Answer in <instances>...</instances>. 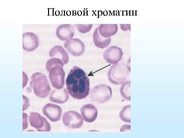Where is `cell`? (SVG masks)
<instances>
[{"label": "cell", "instance_id": "6da1fadb", "mask_svg": "<svg viewBox=\"0 0 184 138\" xmlns=\"http://www.w3.org/2000/svg\"><path fill=\"white\" fill-rule=\"evenodd\" d=\"M66 83L68 92L74 99H82L89 94V78L84 71L78 66H74L71 69Z\"/></svg>", "mask_w": 184, "mask_h": 138}, {"label": "cell", "instance_id": "7a4b0ae2", "mask_svg": "<svg viewBox=\"0 0 184 138\" xmlns=\"http://www.w3.org/2000/svg\"><path fill=\"white\" fill-rule=\"evenodd\" d=\"M30 85L35 94L40 98L46 97L51 91L50 86L47 77L39 72H36L32 74Z\"/></svg>", "mask_w": 184, "mask_h": 138}, {"label": "cell", "instance_id": "3957f363", "mask_svg": "<svg viewBox=\"0 0 184 138\" xmlns=\"http://www.w3.org/2000/svg\"><path fill=\"white\" fill-rule=\"evenodd\" d=\"M127 73L126 65L123 63H117L111 66L109 69L108 76L112 84L116 85L123 84L125 82Z\"/></svg>", "mask_w": 184, "mask_h": 138}, {"label": "cell", "instance_id": "277c9868", "mask_svg": "<svg viewBox=\"0 0 184 138\" xmlns=\"http://www.w3.org/2000/svg\"><path fill=\"white\" fill-rule=\"evenodd\" d=\"M112 96L111 88L106 84H101L96 86L91 89L90 97L92 101L101 104L109 100Z\"/></svg>", "mask_w": 184, "mask_h": 138}, {"label": "cell", "instance_id": "5b68a950", "mask_svg": "<svg viewBox=\"0 0 184 138\" xmlns=\"http://www.w3.org/2000/svg\"><path fill=\"white\" fill-rule=\"evenodd\" d=\"M63 67L60 65H56L51 67L48 71L52 86L58 89H62L64 85L65 73Z\"/></svg>", "mask_w": 184, "mask_h": 138}, {"label": "cell", "instance_id": "8992f818", "mask_svg": "<svg viewBox=\"0 0 184 138\" xmlns=\"http://www.w3.org/2000/svg\"><path fill=\"white\" fill-rule=\"evenodd\" d=\"M30 125L38 132H49L51 125L44 117L39 113L31 112L29 117Z\"/></svg>", "mask_w": 184, "mask_h": 138}, {"label": "cell", "instance_id": "52a82bcc", "mask_svg": "<svg viewBox=\"0 0 184 138\" xmlns=\"http://www.w3.org/2000/svg\"><path fill=\"white\" fill-rule=\"evenodd\" d=\"M62 121L65 126L72 129L80 128L82 125L83 122L80 114L73 111L65 112L63 115Z\"/></svg>", "mask_w": 184, "mask_h": 138}, {"label": "cell", "instance_id": "ba28073f", "mask_svg": "<svg viewBox=\"0 0 184 138\" xmlns=\"http://www.w3.org/2000/svg\"><path fill=\"white\" fill-rule=\"evenodd\" d=\"M64 46L71 55L75 56L82 55L85 50L84 43L77 38H72L66 41L64 43Z\"/></svg>", "mask_w": 184, "mask_h": 138}, {"label": "cell", "instance_id": "9c48e42d", "mask_svg": "<svg viewBox=\"0 0 184 138\" xmlns=\"http://www.w3.org/2000/svg\"><path fill=\"white\" fill-rule=\"evenodd\" d=\"M123 55V52L120 48L116 46H112L106 49L104 52L103 56L107 63L114 64L121 60Z\"/></svg>", "mask_w": 184, "mask_h": 138}, {"label": "cell", "instance_id": "30bf717a", "mask_svg": "<svg viewBox=\"0 0 184 138\" xmlns=\"http://www.w3.org/2000/svg\"><path fill=\"white\" fill-rule=\"evenodd\" d=\"M43 114L50 121L56 122L60 119L62 111L58 105L51 103L46 104L42 108Z\"/></svg>", "mask_w": 184, "mask_h": 138}, {"label": "cell", "instance_id": "8fae6325", "mask_svg": "<svg viewBox=\"0 0 184 138\" xmlns=\"http://www.w3.org/2000/svg\"><path fill=\"white\" fill-rule=\"evenodd\" d=\"M39 40L37 36L30 32H26L22 35V48L26 51H33L38 47Z\"/></svg>", "mask_w": 184, "mask_h": 138}, {"label": "cell", "instance_id": "7c38bea8", "mask_svg": "<svg viewBox=\"0 0 184 138\" xmlns=\"http://www.w3.org/2000/svg\"><path fill=\"white\" fill-rule=\"evenodd\" d=\"M56 34L57 37L62 41H67L73 38L75 34L74 26L71 24L61 25L57 28Z\"/></svg>", "mask_w": 184, "mask_h": 138}, {"label": "cell", "instance_id": "4fadbf2b", "mask_svg": "<svg viewBox=\"0 0 184 138\" xmlns=\"http://www.w3.org/2000/svg\"><path fill=\"white\" fill-rule=\"evenodd\" d=\"M80 112L84 120L88 122H94L97 116V109L94 105L91 104L83 106L81 108Z\"/></svg>", "mask_w": 184, "mask_h": 138}, {"label": "cell", "instance_id": "5bb4252c", "mask_svg": "<svg viewBox=\"0 0 184 138\" xmlns=\"http://www.w3.org/2000/svg\"><path fill=\"white\" fill-rule=\"evenodd\" d=\"M69 95L66 88L55 89L51 93L49 99L51 101L59 104H63L68 100Z\"/></svg>", "mask_w": 184, "mask_h": 138}, {"label": "cell", "instance_id": "9a60e30c", "mask_svg": "<svg viewBox=\"0 0 184 138\" xmlns=\"http://www.w3.org/2000/svg\"><path fill=\"white\" fill-rule=\"evenodd\" d=\"M50 57L60 59L64 65L68 62L69 57L68 53L63 48L61 45H57L52 47L49 52Z\"/></svg>", "mask_w": 184, "mask_h": 138}, {"label": "cell", "instance_id": "2e32d148", "mask_svg": "<svg viewBox=\"0 0 184 138\" xmlns=\"http://www.w3.org/2000/svg\"><path fill=\"white\" fill-rule=\"evenodd\" d=\"M117 24H101L98 27L99 34L105 38H109L115 34L118 31Z\"/></svg>", "mask_w": 184, "mask_h": 138}, {"label": "cell", "instance_id": "e0dca14e", "mask_svg": "<svg viewBox=\"0 0 184 138\" xmlns=\"http://www.w3.org/2000/svg\"><path fill=\"white\" fill-rule=\"evenodd\" d=\"M93 39L96 46L98 48L104 49L107 47L111 41V37L105 38L101 36L99 34L98 27L95 29L93 34Z\"/></svg>", "mask_w": 184, "mask_h": 138}, {"label": "cell", "instance_id": "ac0fdd59", "mask_svg": "<svg viewBox=\"0 0 184 138\" xmlns=\"http://www.w3.org/2000/svg\"><path fill=\"white\" fill-rule=\"evenodd\" d=\"M130 105L124 107L120 111L119 117L123 121L130 122Z\"/></svg>", "mask_w": 184, "mask_h": 138}, {"label": "cell", "instance_id": "d6986e66", "mask_svg": "<svg viewBox=\"0 0 184 138\" xmlns=\"http://www.w3.org/2000/svg\"><path fill=\"white\" fill-rule=\"evenodd\" d=\"M130 82H126L123 84L120 89V92L122 96L128 100H130Z\"/></svg>", "mask_w": 184, "mask_h": 138}, {"label": "cell", "instance_id": "ffe728a7", "mask_svg": "<svg viewBox=\"0 0 184 138\" xmlns=\"http://www.w3.org/2000/svg\"><path fill=\"white\" fill-rule=\"evenodd\" d=\"M56 65H59L63 66L64 64L61 60L57 58L53 57L48 60L46 64V68L47 71L51 67Z\"/></svg>", "mask_w": 184, "mask_h": 138}, {"label": "cell", "instance_id": "44dd1931", "mask_svg": "<svg viewBox=\"0 0 184 138\" xmlns=\"http://www.w3.org/2000/svg\"><path fill=\"white\" fill-rule=\"evenodd\" d=\"M74 26L79 32L84 33L89 31L91 29L93 24H74Z\"/></svg>", "mask_w": 184, "mask_h": 138}, {"label": "cell", "instance_id": "7402d4cb", "mask_svg": "<svg viewBox=\"0 0 184 138\" xmlns=\"http://www.w3.org/2000/svg\"><path fill=\"white\" fill-rule=\"evenodd\" d=\"M22 111L27 109L29 106L30 102L29 99L25 96L23 95Z\"/></svg>", "mask_w": 184, "mask_h": 138}, {"label": "cell", "instance_id": "603a6c76", "mask_svg": "<svg viewBox=\"0 0 184 138\" xmlns=\"http://www.w3.org/2000/svg\"><path fill=\"white\" fill-rule=\"evenodd\" d=\"M23 131L26 129L28 126V124L27 121L28 115L25 113L23 112Z\"/></svg>", "mask_w": 184, "mask_h": 138}, {"label": "cell", "instance_id": "cb8c5ba5", "mask_svg": "<svg viewBox=\"0 0 184 138\" xmlns=\"http://www.w3.org/2000/svg\"><path fill=\"white\" fill-rule=\"evenodd\" d=\"M120 29L123 31L130 30V24H120Z\"/></svg>", "mask_w": 184, "mask_h": 138}]
</instances>
